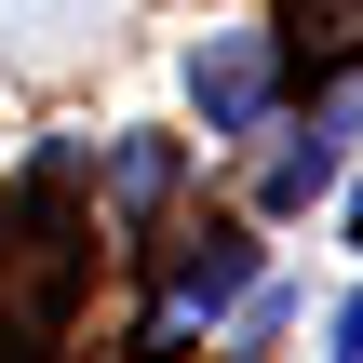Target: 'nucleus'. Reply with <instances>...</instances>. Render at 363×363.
Returning <instances> with one entry per match:
<instances>
[{
	"label": "nucleus",
	"mask_w": 363,
	"mask_h": 363,
	"mask_svg": "<svg viewBox=\"0 0 363 363\" xmlns=\"http://www.w3.org/2000/svg\"><path fill=\"white\" fill-rule=\"evenodd\" d=\"M323 363H363V283L337 296V323H323Z\"/></svg>",
	"instance_id": "5"
},
{
	"label": "nucleus",
	"mask_w": 363,
	"mask_h": 363,
	"mask_svg": "<svg viewBox=\"0 0 363 363\" xmlns=\"http://www.w3.org/2000/svg\"><path fill=\"white\" fill-rule=\"evenodd\" d=\"M337 229H350V256H363V189H350V202H337Z\"/></svg>",
	"instance_id": "7"
},
{
	"label": "nucleus",
	"mask_w": 363,
	"mask_h": 363,
	"mask_svg": "<svg viewBox=\"0 0 363 363\" xmlns=\"http://www.w3.org/2000/svg\"><path fill=\"white\" fill-rule=\"evenodd\" d=\"M323 121H337V135H350V148H363V81H350V94H337V108H323Z\"/></svg>",
	"instance_id": "6"
},
{
	"label": "nucleus",
	"mask_w": 363,
	"mask_h": 363,
	"mask_svg": "<svg viewBox=\"0 0 363 363\" xmlns=\"http://www.w3.org/2000/svg\"><path fill=\"white\" fill-rule=\"evenodd\" d=\"M256 283V229H202L189 256H175V283H162V310H148V363L189 350V323H229V296Z\"/></svg>",
	"instance_id": "1"
},
{
	"label": "nucleus",
	"mask_w": 363,
	"mask_h": 363,
	"mask_svg": "<svg viewBox=\"0 0 363 363\" xmlns=\"http://www.w3.org/2000/svg\"><path fill=\"white\" fill-rule=\"evenodd\" d=\"M162 189H175V135H121V148H108V202H121V216H148Z\"/></svg>",
	"instance_id": "4"
},
{
	"label": "nucleus",
	"mask_w": 363,
	"mask_h": 363,
	"mask_svg": "<svg viewBox=\"0 0 363 363\" xmlns=\"http://www.w3.org/2000/svg\"><path fill=\"white\" fill-rule=\"evenodd\" d=\"M269 94H283L269 27H216V40L189 54V108H202V135H256V121H269Z\"/></svg>",
	"instance_id": "2"
},
{
	"label": "nucleus",
	"mask_w": 363,
	"mask_h": 363,
	"mask_svg": "<svg viewBox=\"0 0 363 363\" xmlns=\"http://www.w3.org/2000/svg\"><path fill=\"white\" fill-rule=\"evenodd\" d=\"M337 175H350V135H337V121L283 135V148H269V216H310V202H337Z\"/></svg>",
	"instance_id": "3"
}]
</instances>
